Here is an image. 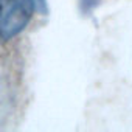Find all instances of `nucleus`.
I'll return each mask as SVG.
<instances>
[{"mask_svg":"<svg viewBox=\"0 0 132 132\" xmlns=\"http://www.w3.org/2000/svg\"><path fill=\"white\" fill-rule=\"evenodd\" d=\"M2 14H3V5L0 3V20H2Z\"/></svg>","mask_w":132,"mask_h":132,"instance_id":"obj_2","label":"nucleus"},{"mask_svg":"<svg viewBox=\"0 0 132 132\" xmlns=\"http://www.w3.org/2000/svg\"><path fill=\"white\" fill-rule=\"evenodd\" d=\"M37 0H5L0 20V37L11 39L17 36L30 22Z\"/></svg>","mask_w":132,"mask_h":132,"instance_id":"obj_1","label":"nucleus"}]
</instances>
